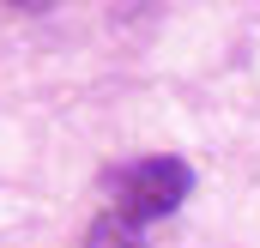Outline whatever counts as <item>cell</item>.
Listing matches in <instances>:
<instances>
[{
  "mask_svg": "<svg viewBox=\"0 0 260 248\" xmlns=\"http://www.w3.org/2000/svg\"><path fill=\"white\" fill-rule=\"evenodd\" d=\"M194 194V164L188 158H133L103 170V200L115 218H127L139 230H151L157 218H170L182 200Z\"/></svg>",
  "mask_w": 260,
  "mask_h": 248,
  "instance_id": "cell-1",
  "label": "cell"
},
{
  "mask_svg": "<svg viewBox=\"0 0 260 248\" xmlns=\"http://www.w3.org/2000/svg\"><path fill=\"white\" fill-rule=\"evenodd\" d=\"M6 6H12V12H55L61 0H6Z\"/></svg>",
  "mask_w": 260,
  "mask_h": 248,
  "instance_id": "cell-2",
  "label": "cell"
}]
</instances>
